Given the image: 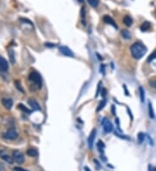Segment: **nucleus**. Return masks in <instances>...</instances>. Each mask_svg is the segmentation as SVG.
<instances>
[{
  "label": "nucleus",
  "mask_w": 156,
  "mask_h": 171,
  "mask_svg": "<svg viewBox=\"0 0 156 171\" xmlns=\"http://www.w3.org/2000/svg\"><path fill=\"white\" fill-rule=\"evenodd\" d=\"M130 51L131 54H132V56L135 58V59H141V57L144 56V54L147 53V48L141 42H135L131 46L130 48Z\"/></svg>",
  "instance_id": "nucleus-1"
},
{
  "label": "nucleus",
  "mask_w": 156,
  "mask_h": 171,
  "mask_svg": "<svg viewBox=\"0 0 156 171\" xmlns=\"http://www.w3.org/2000/svg\"><path fill=\"white\" fill-rule=\"evenodd\" d=\"M29 80H30V81H31L32 83H34L37 86V88L42 87V83H43V81H42V76L37 71L30 72V74L29 75Z\"/></svg>",
  "instance_id": "nucleus-2"
},
{
  "label": "nucleus",
  "mask_w": 156,
  "mask_h": 171,
  "mask_svg": "<svg viewBox=\"0 0 156 171\" xmlns=\"http://www.w3.org/2000/svg\"><path fill=\"white\" fill-rule=\"evenodd\" d=\"M102 125L103 126V130L106 133H109V132L113 131L114 130V126L112 125V123L108 120V118H103L102 120Z\"/></svg>",
  "instance_id": "nucleus-3"
},
{
  "label": "nucleus",
  "mask_w": 156,
  "mask_h": 171,
  "mask_svg": "<svg viewBox=\"0 0 156 171\" xmlns=\"http://www.w3.org/2000/svg\"><path fill=\"white\" fill-rule=\"evenodd\" d=\"M12 158L14 162H16L18 164H23L24 162V156L23 153L20 152L19 150H14L12 153Z\"/></svg>",
  "instance_id": "nucleus-4"
},
{
  "label": "nucleus",
  "mask_w": 156,
  "mask_h": 171,
  "mask_svg": "<svg viewBox=\"0 0 156 171\" xmlns=\"http://www.w3.org/2000/svg\"><path fill=\"white\" fill-rule=\"evenodd\" d=\"M18 137V132H16V130H14V129H9L4 135H3V137L5 139H8V140H14V139H16Z\"/></svg>",
  "instance_id": "nucleus-5"
},
{
  "label": "nucleus",
  "mask_w": 156,
  "mask_h": 171,
  "mask_svg": "<svg viewBox=\"0 0 156 171\" xmlns=\"http://www.w3.org/2000/svg\"><path fill=\"white\" fill-rule=\"evenodd\" d=\"M59 50L63 54H64V56H68V57H74L75 56L73 51L66 46H61L59 48Z\"/></svg>",
  "instance_id": "nucleus-6"
},
{
  "label": "nucleus",
  "mask_w": 156,
  "mask_h": 171,
  "mask_svg": "<svg viewBox=\"0 0 156 171\" xmlns=\"http://www.w3.org/2000/svg\"><path fill=\"white\" fill-rule=\"evenodd\" d=\"M0 158H2L4 161L7 162L8 163H12L14 162L12 157L8 155L7 152H5L4 150H0Z\"/></svg>",
  "instance_id": "nucleus-7"
},
{
  "label": "nucleus",
  "mask_w": 156,
  "mask_h": 171,
  "mask_svg": "<svg viewBox=\"0 0 156 171\" xmlns=\"http://www.w3.org/2000/svg\"><path fill=\"white\" fill-rule=\"evenodd\" d=\"M96 130L94 129L93 131H91L90 135L88 137V144L90 146V148L92 149L93 148L94 143V139H96Z\"/></svg>",
  "instance_id": "nucleus-8"
},
{
  "label": "nucleus",
  "mask_w": 156,
  "mask_h": 171,
  "mask_svg": "<svg viewBox=\"0 0 156 171\" xmlns=\"http://www.w3.org/2000/svg\"><path fill=\"white\" fill-rule=\"evenodd\" d=\"M9 68L8 62L4 59V57L0 56V71L1 72H6Z\"/></svg>",
  "instance_id": "nucleus-9"
},
{
  "label": "nucleus",
  "mask_w": 156,
  "mask_h": 171,
  "mask_svg": "<svg viewBox=\"0 0 156 171\" xmlns=\"http://www.w3.org/2000/svg\"><path fill=\"white\" fill-rule=\"evenodd\" d=\"M2 104H3V106H4V108L10 110L13 106V101L12 99H10V98H4L2 100Z\"/></svg>",
  "instance_id": "nucleus-10"
},
{
  "label": "nucleus",
  "mask_w": 156,
  "mask_h": 171,
  "mask_svg": "<svg viewBox=\"0 0 156 171\" xmlns=\"http://www.w3.org/2000/svg\"><path fill=\"white\" fill-rule=\"evenodd\" d=\"M28 104L30 105V106L31 107L33 111H40L41 110V107L39 106V104L35 100H33V99H30L28 100Z\"/></svg>",
  "instance_id": "nucleus-11"
},
{
  "label": "nucleus",
  "mask_w": 156,
  "mask_h": 171,
  "mask_svg": "<svg viewBox=\"0 0 156 171\" xmlns=\"http://www.w3.org/2000/svg\"><path fill=\"white\" fill-rule=\"evenodd\" d=\"M103 21L105 22L106 23H108V24H110V25H112L114 28H115V29H117L118 28V26L116 25V23H115V20L111 17L110 16H108V15H106V16H103Z\"/></svg>",
  "instance_id": "nucleus-12"
},
{
  "label": "nucleus",
  "mask_w": 156,
  "mask_h": 171,
  "mask_svg": "<svg viewBox=\"0 0 156 171\" xmlns=\"http://www.w3.org/2000/svg\"><path fill=\"white\" fill-rule=\"evenodd\" d=\"M123 23H125V25L127 27H130L133 23V19L131 18V16H125L123 18Z\"/></svg>",
  "instance_id": "nucleus-13"
},
{
  "label": "nucleus",
  "mask_w": 156,
  "mask_h": 171,
  "mask_svg": "<svg viewBox=\"0 0 156 171\" xmlns=\"http://www.w3.org/2000/svg\"><path fill=\"white\" fill-rule=\"evenodd\" d=\"M27 155L29 156H31V157H36L38 156V152L37 150H36V149H29V150H27Z\"/></svg>",
  "instance_id": "nucleus-14"
},
{
  "label": "nucleus",
  "mask_w": 156,
  "mask_h": 171,
  "mask_svg": "<svg viewBox=\"0 0 156 171\" xmlns=\"http://www.w3.org/2000/svg\"><path fill=\"white\" fill-rule=\"evenodd\" d=\"M121 35H122V37L124 38V39H126V40H129L130 38H131V34L129 33V31L127 29H122L121 30Z\"/></svg>",
  "instance_id": "nucleus-15"
},
{
  "label": "nucleus",
  "mask_w": 156,
  "mask_h": 171,
  "mask_svg": "<svg viewBox=\"0 0 156 171\" xmlns=\"http://www.w3.org/2000/svg\"><path fill=\"white\" fill-rule=\"evenodd\" d=\"M148 112H149V117L151 118H154L155 116H154V109H153V106H152L151 102H149L148 103Z\"/></svg>",
  "instance_id": "nucleus-16"
},
{
  "label": "nucleus",
  "mask_w": 156,
  "mask_h": 171,
  "mask_svg": "<svg viewBox=\"0 0 156 171\" xmlns=\"http://www.w3.org/2000/svg\"><path fill=\"white\" fill-rule=\"evenodd\" d=\"M88 1V3L90 4L92 7H94V8H96V7H97L99 5V3H100V1L99 0H87Z\"/></svg>",
  "instance_id": "nucleus-17"
},
{
  "label": "nucleus",
  "mask_w": 156,
  "mask_h": 171,
  "mask_svg": "<svg viewBox=\"0 0 156 171\" xmlns=\"http://www.w3.org/2000/svg\"><path fill=\"white\" fill-rule=\"evenodd\" d=\"M149 28H150V23L148 22H145V23H143L141 25V29L142 30V31H146V30H147Z\"/></svg>",
  "instance_id": "nucleus-18"
},
{
  "label": "nucleus",
  "mask_w": 156,
  "mask_h": 171,
  "mask_svg": "<svg viewBox=\"0 0 156 171\" xmlns=\"http://www.w3.org/2000/svg\"><path fill=\"white\" fill-rule=\"evenodd\" d=\"M139 92H140L141 101V102H144V100H145V92H144V89L142 88V87H139Z\"/></svg>",
  "instance_id": "nucleus-19"
},
{
  "label": "nucleus",
  "mask_w": 156,
  "mask_h": 171,
  "mask_svg": "<svg viewBox=\"0 0 156 171\" xmlns=\"http://www.w3.org/2000/svg\"><path fill=\"white\" fill-rule=\"evenodd\" d=\"M18 108H19V109H21V110H22V111H24V112H27V113H28V114H30V112H30V110H29V109H28V108H27V107H25V106H24V105H23V104H19V105H18Z\"/></svg>",
  "instance_id": "nucleus-20"
},
{
  "label": "nucleus",
  "mask_w": 156,
  "mask_h": 171,
  "mask_svg": "<svg viewBox=\"0 0 156 171\" xmlns=\"http://www.w3.org/2000/svg\"><path fill=\"white\" fill-rule=\"evenodd\" d=\"M9 56H10V60L12 63H15V54H14V51L13 50H10L9 51Z\"/></svg>",
  "instance_id": "nucleus-21"
},
{
  "label": "nucleus",
  "mask_w": 156,
  "mask_h": 171,
  "mask_svg": "<svg viewBox=\"0 0 156 171\" xmlns=\"http://www.w3.org/2000/svg\"><path fill=\"white\" fill-rule=\"evenodd\" d=\"M154 59H156V50L153 52V53L148 56V58H147V62H152V60H154Z\"/></svg>",
  "instance_id": "nucleus-22"
},
{
  "label": "nucleus",
  "mask_w": 156,
  "mask_h": 171,
  "mask_svg": "<svg viewBox=\"0 0 156 171\" xmlns=\"http://www.w3.org/2000/svg\"><path fill=\"white\" fill-rule=\"evenodd\" d=\"M81 15H82V23H83V25H85V8L84 7H82V10H81Z\"/></svg>",
  "instance_id": "nucleus-23"
},
{
  "label": "nucleus",
  "mask_w": 156,
  "mask_h": 171,
  "mask_svg": "<svg viewBox=\"0 0 156 171\" xmlns=\"http://www.w3.org/2000/svg\"><path fill=\"white\" fill-rule=\"evenodd\" d=\"M97 147H98V150L101 151V152H102V150H103V149L105 147V144L102 141H99L97 143Z\"/></svg>",
  "instance_id": "nucleus-24"
},
{
  "label": "nucleus",
  "mask_w": 156,
  "mask_h": 171,
  "mask_svg": "<svg viewBox=\"0 0 156 171\" xmlns=\"http://www.w3.org/2000/svg\"><path fill=\"white\" fill-rule=\"evenodd\" d=\"M106 102H107V101H106V100H103L101 102V103L99 104L98 107H97V112H100L102 108H103V107L105 106V105H106Z\"/></svg>",
  "instance_id": "nucleus-25"
},
{
  "label": "nucleus",
  "mask_w": 156,
  "mask_h": 171,
  "mask_svg": "<svg viewBox=\"0 0 156 171\" xmlns=\"http://www.w3.org/2000/svg\"><path fill=\"white\" fill-rule=\"evenodd\" d=\"M144 138H145V135L143 133H140L138 134V141H139V143H141L143 141H144Z\"/></svg>",
  "instance_id": "nucleus-26"
},
{
  "label": "nucleus",
  "mask_w": 156,
  "mask_h": 171,
  "mask_svg": "<svg viewBox=\"0 0 156 171\" xmlns=\"http://www.w3.org/2000/svg\"><path fill=\"white\" fill-rule=\"evenodd\" d=\"M15 85H16V88L20 91V92H22V93H24V89L22 88V87H21V84H20V82H18V81H15Z\"/></svg>",
  "instance_id": "nucleus-27"
},
{
  "label": "nucleus",
  "mask_w": 156,
  "mask_h": 171,
  "mask_svg": "<svg viewBox=\"0 0 156 171\" xmlns=\"http://www.w3.org/2000/svg\"><path fill=\"white\" fill-rule=\"evenodd\" d=\"M115 136L119 137L120 138H122V139H127H127H129V137H126V136H124V135H120V134H119V133H118V132H117V131H115Z\"/></svg>",
  "instance_id": "nucleus-28"
},
{
  "label": "nucleus",
  "mask_w": 156,
  "mask_h": 171,
  "mask_svg": "<svg viewBox=\"0 0 156 171\" xmlns=\"http://www.w3.org/2000/svg\"><path fill=\"white\" fill-rule=\"evenodd\" d=\"M101 85H102V82L100 81L98 83V87H97V91H96V97H98L99 93H100V89H101Z\"/></svg>",
  "instance_id": "nucleus-29"
},
{
  "label": "nucleus",
  "mask_w": 156,
  "mask_h": 171,
  "mask_svg": "<svg viewBox=\"0 0 156 171\" xmlns=\"http://www.w3.org/2000/svg\"><path fill=\"white\" fill-rule=\"evenodd\" d=\"M45 46L48 47V48H54V47H55V43H52V42H46L45 43Z\"/></svg>",
  "instance_id": "nucleus-30"
},
{
  "label": "nucleus",
  "mask_w": 156,
  "mask_h": 171,
  "mask_svg": "<svg viewBox=\"0 0 156 171\" xmlns=\"http://www.w3.org/2000/svg\"><path fill=\"white\" fill-rule=\"evenodd\" d=\"M14 170L15 171H28V170L23 169V168H20V167H15L14 168Z\"/></svg>",
  "instance_id": "nucleus-31"
},
{
  "label": "nucleus",
  "mask_w": 156,
  "mask_h": 171,
  "mask_svg": "<svg viewBox=\"0 0 156 171\" xmlns=\"http://www.w3.org/2000/svg\"><path fill=\"white\" fill-rule=\"evenodd\" d=\"M100 71H101V73L102 74H105V65H103V64H102L101 65V68H100Z\"/></svg>",
  "instance_id": "nucleus-32"
},
{
  "label": "nucleus",
  "mask_w": 156,
  "mask_h": 171,
  "mask_svg": "<svg viewBox=\"0 0 156 171\" xmlns=\"http://www.w3.org/2000/svg\"><path fill=\"white\" fill-rule=\"evenodd\" d=\"M102 95L103 96V97H105V95H106V89L105 88H103V89L102 90Z\"/></svg>",
  "instance_id": "nucleus-33"
},
{
  "label": "nucleus",
  "mask_w": 156,
  "mask_h": 171,
  "mask_svg": "<svg viewBox=\"0 0 156 171\" xmlns=\"http://www.w3.org/2000/svg\"><path fill=\"white\" fill-rule=\"evenodd\" d=\"M123 87H124V89H125V92H126V95H129V93H127V90L126 85H123Z\"/></svg>",
  "instance_id": "nucleus-34"
},
{
  "label": "nucleus",
  "mask_w": 156,
  "mask_h": 171,
  "mask_svg": "<svg viewBox=\"0 0 156 171\" xmlns=\"http://www.w3.org/2000/svg\"><path fill=\"white\" fill-rule=\"evenodd\" d=\"M112 112H113V114L114 115H115V106H112Z\"/></svg>",
  "instance_id": "nucleus-35"
},
{
  "label": "nucleus",
  "mask_w": 156,
  "mask_h": 171,
  "mask_svg": "<svg viewBox=\"0 0 156 171\" xmlns=\"http://www.w3.org/2000/svg\"><path fill=\"white\" fill-rule=\"evenodd\" d=\"M84 170L85 171H90V169H88V167H84Z\"/></svg>",
  "instance_id": "nucleus-36"
},
{
  "label": "nucleus",
  "mask_w": 156,
  "mask_h": 171,
  "mask_svg": "<svg viewBox=\"0 0 156 171\" xmlns=\"http://www.w3.org/2000/svg\"><path fill=\"white\" fill-rule=\"evenodd\" d=\"M78 2H80V3H83V1H84V0H77Z\"/></svg>",
  "instance_id": "nucleus-37"
}]
</instances>
